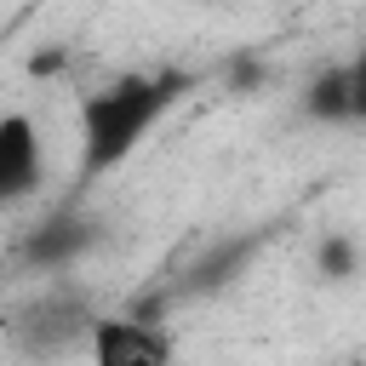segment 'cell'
Wrapping results in <instances>:
<instances>
[{
	"label": "cell",
	"mask_w": 366,
	"mask_h": 366,
	"mask_svg": "<svg viewBox=\"0 0 366 366\" xmlns=\"http://www.w3.org/2000/svg\"><path fill=\"white\" fill-rule=\"evenodd\" d=\"M189 86L194 80L183 69H143V74H120L86 92L80 97V177L92 183V177L120 172Z\"/></svg>",
	"instance_id": "obj_1"
},
{
	"label": "cell",
	"mask_w": 366,
	"mask_h": 366,
	"mask_svg": "<svg viewBox=\"0 0 366 366\" xmlns=\"http://www.w3.org/2000/svg\"><path fill=\"white\" fill-rule=\"evenodd\" d=\"M92 366H172V332L149 315H97L86 332Z\"/></svg>",
	"instance_id": "obj_2"
},
{
	"label": "cell",
	"mask_w": 366,
	"mask_h": 366,
	"mask_svg": "<svg viewBox=\"0 0 366 366\" xmlns=\"http://www.w3.org/2000/svg\"><path fill=\"white\" fill-rule=\"evenodd\" d=\"M40 189V132H34V114L11 109L0 114V194L17 206Z\"/></svg>",
	"instance_id": "obj_3"
},
{
	"label": "cell",
	"mask_w": 366,
	"mask_h": 366,
	"mask_svg": "<svg viewBox=\"0 0 366 366\" xmlns=\"http://www.w3.org/2000/svg\"><path fill=\"white\" fill-rule=\"evenodd\" d=\"M92 309H74L69 297H40L34 309H23L17 315V326H11V337L23 343V349H34V355H46V349H57L63 337H80L86 343V332H92Z\"/></svg>",
	"instance_id": "obj_4"
},
{
	"label": "cell",
	"mask_w": 366,
	"mask_h": 366,
	"mask_svg": "<svg viewBox=\"0 0 366 366\" xmlns=\"http://www.w3.org/2000/svg\"><path fill=\"white\" fill-rule=\"evenodd\" d=\"M303 114H309V120H355V103H349V69H343V63L309 80V92H303Z\"/></svg>",
	"instance_id": "obj_5"
},
{
	"label": "cell",
	"mask_w": 366,
	"mask_h": 366,
	"mask_svg": "<svg viewBox=\"0 0 366 366\" xmlns=\"http://www.w3.org/2000/svg\"><path fill=\"white\" fill-rule=\"evenodd\" d=\"M315 263L326 269V280H349V269H355V246H349V240H326Z\"/></svg>",
	"instance_id": "obj_6"
},
{
	"label": "cell",
	"mask_w": 366,
	"mask_h": 366,
	"mask_svg": "<svg viewBox=\"0 0 366 366\" xmlns=\"http://www.w3.org/2000/svg\"><path fill=\"white\" fill-rule=\"evenodd\" d=\"M343 69H349V103H355V120H366V46H360Z\"/></svg>",
	"instance_id": "obj_7"
},
{
	"label": "cell",
	"mask_w": 366,
	"mask_h": 366,
	"mask_svg": "<svg viewBox=\"0 0 366 366\" xmlns=\"http://www.w3.org/2000/svg\"><path fill=\"white\" fill-rule=\"evenodd\" d=\"M343 366H366V355H349V360H343Z\"/></svg>",
	"instance_id": "obj_8"
}]
</instances>
